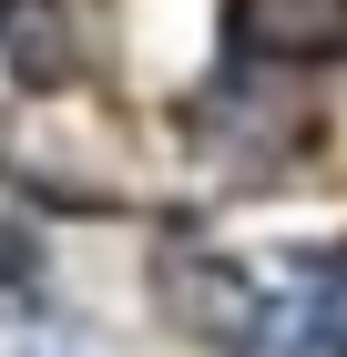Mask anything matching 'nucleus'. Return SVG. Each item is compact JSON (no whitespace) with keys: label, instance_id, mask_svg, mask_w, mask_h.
<instances>
[{"label":"nucleus","instance_id":"nucleus-1","mask_svg":"<svg viewBox=\"0 0 347 357\" xmlns=\"http://www.w3.org/2000/svg\"><path fill=\"white\" fill-rule=\"evenodd\" d=\"M266 275H245L235 255H163V317L214 357H245L256 327H266Z\"/></svg>","mask_w":347,"mask_h":357},{"label":"nucleus","instance_id":"nucleus-2","mask_svg":"<svg viewBox=\"0 0 347 357\" xmlns=\"http://www.w3.org/2000/svg\"><path fill=\"white\" fill-rule=\"evenodd\" d=\"M235 61H337L347 52V0H225Z\"/></svg>","mask_w":347,"mask_h":357},{"label":"nucleus","instance_id":"nucleus-3","mask_svg":"<svg viewBox=\"0 0 347 357\" xmlns=\"http://www.w3.org/2000/svg\"><path fill=\"white\" fill-rule=\"evenodd\" d=\"M0 61L21 72L31 92H61L82 72V41L61 21V0H0Z\"/></svg>","mask_w":347,"mask_h":357}]
</instances>
